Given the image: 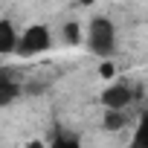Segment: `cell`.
Segmentation results:
<instances>
[{
  "instance_id": "cell-1",
  "label": "cell",
  "mask_w": 148,
  "mask_h": 148,
  "mask_svg": "<svg viewBox=\"0 0 148 148\" xmlns=\"http://www.w3.org/2000/svg\"><path fill=\"white\" fill-rule=\"evenodd\" d=\"M87 49L99 58H113L116 52V26L110 18H93L87 23Z\"/></svg>"
},
{
  "instance_id": "cell-2",
  "label": "cell",
  "mask_w": 148,
  "mask_h": 148,
  "mask_svg": "<svg viewBox=\"0 0 148 148\" xmlns=\"http://www.w3.org/2000/svg\"><path fill=\"white\" fill-rule=\"evenodd\" d=\"M52 47V35H49V29L44 26V23H35V26H29V29H23L21 32V41H18V55L21 58H32V55H41V52H47Z\"/></svg>"
},
{
  "instance_id": "cell-3",
  "label": "cell",
  "mask_w": 148,
  "mask_h": 148,
  "mask_svg": "<svg viewBox=\"0 0 148 148\" xmlns=\"http://www.w3.org/2000/svg\"><path fill=\"white\" fill-rule=\"evenodd\" d=\"M102 105H105V110H125L131 102H134V90L125 84V82H113V84H108L105 90H102Z\"/></svg>"
},
{
  "instance_id": "cell-4",
  "label": "cell",
  "mask_w": 148,
  "mask_h": 148,
  "mask_svg": "<svg viewBox=\"0 0 148 148\" xmlns=\"http://www.w3.org/2000/svg\"><path fill=\"white\" fill-rule=\"evenodd\" d=\"M18 41H21V32L15 29V23L9 18H0V55H12L18 49Z\"/></svg>"
},
{
  "instance_id": "cell-5",
  "label": "cell",
  "mask_w": 148,
  "mask_h": 148,
  "mask_svg": "<svg viewBox=\"0 0 148 148\" xmlns=\"http://www.w3.org/2000/svg\"><path fill=\"white\" fill-rule=\"evenodd\" d=\"M18 96H21V87H18V84H15L9 76H3V73H0V108L12 105Z\"/></svg>"
},
{
  "instance_id": "cell-6",
  "label": "cell",
  "mask_w": 148,
  "mask_h": 148,
  "mask_svg": "<svg viewBox=\"0 0 148 148\" xmlns=\"http://www.w3.org/2000/svg\"><path fill=\"white\" fill-rule=\"evenodd\" d=\"M128 148H148V110L139 116L136 131H134V139H131V145H128Z\"/></svg>"
},
{
  "instance_id": "cell-7",
  "label": "cell",
  "mask_w": 148,
  "mask_h": 148,
  "mask_svg": "<svg viewBox=\"0 0 148 148\" xmlns=\"http://www.w3.org/2000/svg\"><path fill=\"white\" fill-rule=\"evenodd\" d=\"M102 125H105V131H122L125 125H128V116H125V110H105V119H102Z\"/></svg>"
},
{
  "instance_id": "cell-8",
  "label": "cell",
  "mask_w": 148,
  "mask_h": 148,
  "mask_svg": "<svg viewBox=\"0 0 148 148\" xmlns=\"http://www.w3.org/2000/svg\"><path fill=\"white\" fill-rule=\"evenodd\" d=\"M49 148H82V142H79V136H73V134H58Z\"/></svg>"
},
{
  "instance_id": "cell-9",
  "label": "cell",
  "mask_w": 148,
  "mask_h": 148,
  "mask_svg": "<svg viewBox=\"0 0 148 148\" xmlns=\"http://www.w3.org/2000/svg\"><path fill=\"white\" fill-rule=\"evenodd\" d=\"M64 41H67L70 47H76V44L82 41V26H79L76 21H70V23L64 26Z\"/></svg>"
},
{
  "instance_id": "cell-10",
  "label": "cell",
  "mask_w": 148,
  "mask_h": 148,
  "mask_svg": "<svg viewBox=\"0 0 148 148\" xmlns=\"http://www.w3.org/2000/svg\"><path fill=\"white\" fill-rule=\"evenodd\" d=\"M99 76H102V79H108V82L116 76V67L110 64V58H102V64H99Z\"/></svg>"
},
{
  "instance_id": "cell-11",
  "label": "cell",
  "mask_w": 148,
  "mask_h": 148,
  "mask_svg": "<svg viewBox=\"0 0 148 148\" xmlns=\"http://www.w3.org/2000/svg\"><path fill=\"white\" fill-rule=\"evenodd\" d=\"M26 148H49V145H44L41 139H32V142H26Z\"/></svg>"
},
{
  "instance_id": "cell-12",
  "label": "cell",
  "mask_w": 148,
  "mask_h": 148,
  "mask_svg": "<svg viewBox=\"0 0 148 148\" xmlns=\"http://www.w3.org/2000/svg\"><path fill=\"white\" fill-rule=\"evenodd\" d=\"M79 3H82V6H90V3H93V0H79Z\"/></svg>"
}]
</instances>
